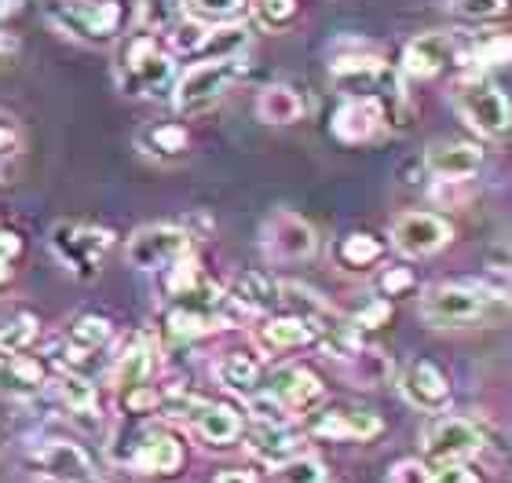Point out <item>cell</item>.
<instances>
[{
	"label": "cell",
	"mask_w": 512,
	"mask_h": 483,
	"mask_svg": "<svg viewBox=\"0 0 512 483\" xmlns=\"http://www.w3.org/2000/svg\"><path fill=\"white\" fill-rule=\"evenodd\" d=\"M256 118L264 125H293L304 118V99L289 85H267L256 96Z\"/></svg>",
	"instance_id": "4316f807"
},
{
	"label": "cell",
	"mask_w": 512,
	"mask_h": 483,
	"mask_svg": "<svg viewBox=\"0 0 512 483\" xmlns=\"http://www.w3.org/2000/svg\"><path fill=\"white\" fill-rule=\"evenodd\" d=\"M315 246H319L315 227L289 209H278L260 224V249L271 264H300L315 253Z\"/></svg>",
	"instance_id": "ba28073f"
},
{
	"label": "cell",
	"mask_w": 512,
	"mask_h": 483,
	"mask_svg": "<svg viewBox=\"0 0 512 483\" xmlns=\"http://www.w3.org/2000/svg\"><path fill=\"white\" fill-rule=\"evenodd\" d=\"M505 4L509 0H450V11L461 22H491L498 15H505Z\"/></svg>",
	"instance_id": "f35d334b"
},
{
	"label": "cell",
	"mask_w": 512,
	"mask_h": 483,
	"mask_svg": "<svg viewBox=\"0 0 512 483\" xmlns=\"http://www.w3.org/2000/svg\"><path fill=\"white\" fill-rule=\"evenodd\" d=\"M216 381L224 388H231V392H242V396H249L256 388V381H260V363H256V355L249 352H227L220 363H216Z\"/></svg>",
	"instance_id": "4dcf8cb0"
},
{
	"label": "cell",
	"mask_w": 512,
	"mask_h": 483,
	"mask_svg": "<svg viewBox=\"0 0 512 483\" xmlns=\"http://www.w3.org/2000/svg\"><path fill=\"white\" fill-rule=\"evenodd\" d=\"M143 147L147 154H158V158H176V154L187 151V129L183 125H158V129L143 132Z\"/></svg>",
	"instance_id": "d590c367"
},
{
	"label": "cell",
	"mask_w": 512,
	"mask_h": 483,
	"mask_svg": "<svg viewBox=\"0 0 512 483\" xmlns=\"http://www.w3.org/2000/svg\"><path fill=\"white\" fill-rule=\"evenodd\" d=\"M330 77H333V85L341 88L348 99H377L384 110H388V99H392V103L403 99L399 74L388 70V66H384L381 59H374V55H366V59H359V55H352V59H337Z\"/></svg>",
	"instance_id": "8992f818"
},
{
	"label": "cell",
	"mask_w": 512,
	"mask_h": 483,
	"mask_svg": "<svg viewBox=\"0 0 512 483\" xmlns=\"http://www.w3.org/2000/svg\"><path fill=\"white\" fill-rule=\"evenodd\" d=\"M242 8H246V0H183V11L205 26L231 22L235 15H242Z\"/></svg>",
	"instance_id": "e575fe53"
},
{
	"label": "cell",
	"mask_w": 512,
	"mask_h": 483,
	"mask_svg": "<svg viewBox=\"0 0 512 483\" xmlns=\"http://www.w3.org/2000/svg\"><path fill=\"white\" fill-rule=\"evenodd\" d=\"M432 483H480V476L472 473L465 462H454V465H439L436 473H432Z\"/></svg>",
	"instance_id": "bcb514c9"
},
{
	"label": "cell",
	"mask_w": 512,
	"mask_h": 483,
	"mask_svg": "<svg viewBox=\"0 0 512 483\" xmlns=\"http://www.w3.org/2000/svg\"><path fill=\"white\" fill-rule=\"evenodd\" d=\"M191 253V235L176 224H147L125 242V260L139 271H169Z\"/></svg>",
	"instance_id": "52a82bcc"
},
{
	"label": "cell",
	"mask_w": 512,
	"mask_h": 483,
	"mask_svg": "<svg viewBox=\"0 0 512 483\" xmlns=\"http://www.w3.org/2000/svg\"><path fill=\"white\" fill-rule=\"evenodd\" d=\"M388 319H392V304L381 297V301H374L370 308H363V312L355 315L352 322L359 326V330H377V326H384Z\"/></svg>",
	"instance_id": "f6af8a7d"
},
{
	"label": "cell",
	"mask_w": 512,
	"mask_h": 483,
	"mask_svg": "<svg viewBox=\"0 0 512 483\" xmlns=\"http://www.w3.org/2000/svg\"><path fill=\"white\" fill-rule=\"evenodd\" d=\"M183 465V443L172 432H150L132 454V469L147 476H172Z\"/></svg>",
	"instance_id": "d6986e66"
},
{
	"label": "cell",
	"mask_w": 512,
	"mask_h": 483,
	"mask_svg": "<svg viewBox=\"0 0 512 483\" xmlns=\"http://www.w3.org/2000/svg\"><path fill=\"white\" fill-rule=\"evenodd\" d=\"M483 165V151L476 143H461V140H447V143H432L425 151V169L443 183H461L476 176Z\"/></svg>",
	"instance_id": "e0dca14e"
},
{
	"label": "cell",
	"mask_w": 512,
	"mask_h": 483,
	"mask_svg": "<svg viewBox=\"0 0 512 483\" xmlns=\"http://www.w3.org/2000/svg\"><path fill=\"white\" fill-rule=\"evenodd\" d=\"M8 11H11V0H0V19H4Z\"/></svg>",
	"instance_id": "f907efd6"
},
{
	"label": "cell",
	"mask_w": 512,
	"mask_h": 483,
	"mask_svg": "<svg viewBox=\"0 0 512 483\" xmlns=\"http://www.w3.org/2000/svg\"><path fill=\"white\" fill-rule=\"evenodd\" d=\"M271 473H275V483H330L326 465L319 458H311V454H297V458L275 465Z\"/></svg>",
	"instance_id": "836d02e7"
},
{
	"label": "cell",
	"mask_w": 512,
	"mask_h": 483,
	"mask_svg": "<svg viewBox=\"0 0 512 483\" xmlns=\"http://www.w3.org/2000/svg\"><path fill=\"white\" fill-rule=\"evenodd\" d=\"M37 333H41V322L37 315H15L0 326V359H8V355H22L37 341Z\"/></svg>",
	"instance_id": "d6a6232c"
},
{
	"label": "cell",
	"mask_w": 512,
	"mask_h": 483,
	"mask_svg": "<svg viewBox=\"0 0 512 483\" xmlns=\"http://www.w3.org/2000/svg\"><path fill=\"white\" fill-rule=\"evenodd\" d=\"M297 0H256V22L264 30H286L297 19Z\"/></svg>",
	"instance_id": "74e56055"
},
{
	"label": "cell",
	"mask_w": 512,
	"mask_h": 483,
	"mask_svg": "<svg viewBox=\"0 0 512 483\" xmlns=\"http://www.w3.org/2000/svg\"><path fill=\"white\" fill-rule=\"evenodd\" d=\"M384 257V246L381 238L370 235V231H352V235H344L337 246H333V260L341 264L344 271H366L374 268L377 260Z\"/></svg>",
	"instance_id": "f1b7e54d"
},
{
	"label": "cell",
	"mask_w": 512,
	"mask_h": 483,
	"mask_svg": "<svg viewBox=\"0 0 512 483\" xmlns=\"http://www.w3.org/2000/svg\"><path fill=\"white\" fill-rule=\"evenodd\" d=\"M483 451V432L465 418H436L425 429V454L436 465L469 462Z\"/></svg>",
	"instance_id": "8fae6325"
},
{
	"label": "cell",
	"mask_w": 512,
	"mask_h": 483,
	"mask_svg": "<svg viewBox=\"0 0 512 483\" xmlns=\"http://www.w3.org/2000/svg\"><path fill=\"white\" fill-rule=\"evenodd\" d=\"M454 238V227L436 213H403L392 220V246L403 257H432Z\"/></svg>",
	"instance_id": "7c38bea8"
},
{
	"label": "cell",
	"mask_w": 512,
	"mask_h": 483,
	"mask_svg": "<svg viewBox=\"0 0 512 483\" xmlns=\"http://www.w3.org/2000/svg\"><path fill=\"white\" fill-rule=\"evenodd\" d=\"M388 483H432V469L425 462H417V458H403V462L392 465Z\"/></svg>",
	"instance_id": "7bdbcfd3"
},
{
	"label": "cell",
	"mask_w": 512,
	"mask_h": 483,
	"mask_svg": "<svg viewBox=\"0 0 512 483\" xmlns=\"http://www.w3.org/2000/svg\"><path fill=\"white\" fill-rule=\"evenodd\" d=\"M480 290L487 297H498L512 308V268H491L487 271V279L480 282Z\"/></svg>",
	"instance_id": "ee69618b"
},
{
	"label": "cell",
	"mask_w": 512,
	"mask_h": 483,
	"mask_svg": "<svg viewBox=\"0 0 512 483\" xmlns=\"http://www.w3.org/2000/svg\"><path fill=\"white\" fill-rule=\"evenodd\" d=\"M15 151H19V132L8 129V125H0V161H8Z\"/></svg>",
	"instance_id": "c3c4849f"
},
{
	"label": "cell",
	"mask_w": 512,
	"mask_h": 483,
	"mask_svg": "<svg viewBox=\"0 0 512 483\" xmlns=\"http://www.w3.org/2000/svg\"><path fill=\"white\" fill-rule=\"evenodd\" d=\"M44 19L74 41L103 48V44H114L121 37L125 4L121 0H48Z\"/></svg>",
	"instance_id": "7a4b0ae2"
},
{
	"label": "cell",
	"mask_w": 512,
	"mask_h": 483,
	"mask_svg": "<svg viewBox=\"0 0 512 483\" xmlns=\"http://www.w3.org/2000/svg\"><path fill=\"white\" fill-rule=\"evenodd\" d=\"M509 253H512V246H509Z\"/></svg>",
	"instance_id": "816d5d0a"
},
{
	"label": "cell",
	"mask_w": 512,
	"mask_h": 483,
	"mask_svg": "<svg viewBox=\"0 0 512 483\" xmlns=\"http://www.w3.org/2000/svg\"><path fill=\"white\" fill-rule=\"evenodd\" d=\"M483 308H487V293H483L480 286H458V282L428 286L425 297H421V315H425V322L443 326V330L469 326V322L483 319Z\"/></svg>",
	"instance_id": "9c48e42d"
},
{
	"label": "cell",
	"mask_w": 512,
	"mask_h": 483,
	"mask_svg": "<svg viewBox=\"0 0 512 483\" xmlns=\"http://www.w3.org/2000/svg\"><path fill=\"white\" fill-rule=\"evenodd\" d=\"M454 59V37L450 33H421L406 44L403 52V74L428 81L447 70V63Z\"/></svg>",
	"instance_id": "ac0fdd59"
},
{
	"label": "cell",
	"mask_w": 512,
	"mask_h": 483,
	"mask_svg": "<svg viewBox=\"0 0 512 483\" xmlns=\"http://www.w3.org/2000/svg\"><path fill=\"white\" fill-rule=\"evenodd\" d=\"M246 44H249L246 26H231V22H220L216 30L205 33V44H202V52H198V55H205V59H231V55L246 52Z\"/></svg>",
	"instance_id": "1f68e13d"
},
{
	"label": "cell",
	"mask_w": 512,
	"mask_h": 483,
	"mask_svg": "<svg viewBox=\"0 0 512 483\" xmlns=\"http://www.w3.org/2000/svg\"><path fill=\"white\" fill-rule=\"evenodd\" d=\"M26 462L44 476V483H103L92 458L70 440H48L33 447Z\"/></svg>",
	"instance_id": "30bf717a"
},
{
	"label": "cell",
	"mask_w": 512,
	"mask_h": 483,
	"mask_svg": "<svg viewBox=\"0 0 512 483\" xmlns=\"http://www.w3.org/2000/svg\"><path fill=\"white\" fill-rule=\"evenodd\" d=\"M344 374H348V381L359 388H377L392 377V359H388L381 348H366L363 344L359 352L344 359Z\"/></svg>",
	"instance_id": "f546056e"
},
{
	"label": "cell",
	"mask_w": 512,
	"mask_h": 483,
	"mask_svg": "<svg viewBox=\"0 0 512 483\" xmlns=\"http://www.w3.org/2000/svg\"><path fill=\"white\" fill-rule=\"evenodd\" d=\"M150 374H154V344L147 337H132L125 344V352L114 359V370H110V381H114V392H132L139 385H150Z\"/></svg>",
	"instance_id": "ffe728a7"
},
{
	"label": "cell",
	"mask_w": 512,
	"mask_h": 483,
	"mask_svg": "<svg viewBox=\"0 0 512 483\" xmlns=\"http://www.w3.org/2000/svg\"><path fill=\"white\" fill-rule=\"evenodd\" d=\"M55 396H59V403H63L66 410H74L81 421H99V414H103V407H99V392L96 385L88 381V377L74 374V370H55Z\"/></svg>",
	"instance_id": "cb8c5ba5"
},
{
	"label": "cell",
	"mask_w": 512,
	"mask_h": 483,
	"mask_svg": "<svg viewBox=\"0 0 512 483\" xmlns=\"http://www.w3.org/2000/svg\"><path fill=\"white\" fill-rule=\"evenodd\" d=\"M256 341L267 352H289V348H304V344L315 341V333L304 319L297 315H271V319L256 330Z\"/></svg>",
	"instance_id": "484cf974"
},
{
	"label": "cell",
	"mask_w": 512,
	"mask_h": 483,
	"mask_svg": "<svg viewBox=\"0 0 512 483\" xmlns=\"http://www.w3.org/2000/svg\"><path fill=\"white\" fill-rule=\"evenodd\" d=\"M246 74V59L231 55V59H205V63L191 66L187 74L172 88V103L180 114H205L227 96V88L235 85L238 77Z\"/></svg>",
	"instance_id": "277c9868"
},
{
	"label": "cell",
	"mask_w": 512,
	"mask_h": 483,
	"mask_svg": "<svg viewBox=\"0 0 512 483\" xmlns=\"http://www.w3.org/2000/svg\"><path fill=\"white\" fill-rule=\"evenodd\" d=\"M249 454H256L260 462L275 469V465L304 454V436L293 432L289 425H260V429L249 436Z\"/></svg>",
	"instance_id": "603a6c76"
},
{
	"label": "cell",
	"mask_w": 512,
	"mask_h": 483,
	"mask_svg": "<svg viewBox=\"0 0 512 483\" xmlns=\"http://www.w3.org/2000/svg\"><path fill=\"white\" fill-rule=\"evenodd\" d=\"M110 337H114V326L103 315H85L70 326V337H66V352H70V363H81L88 355H96L99 348H107Z\"/></svg>",
	"instance_id": "83f0119b"
},
{
	"label": "cell",
	"mask_w": 512,
	"mask_h": 483,
	"mask_svg": "<svg viewBox=\"0 0 512 483\" xmlns=\"http://www.w3.org/2000/svg\"><path fill=\"white\" fill-rule=\"evenodd\" d=\"M454 107L480 136H502V132L512 129V103L491 77H461L454 85Z\"/></svg>",
	"instance_id": "5b68a950"
},
{
	"label": "cell",
	"mask_w": 512,
	"mask_h": 483,
	"mask_svg": "<svg viewBox=\"0 0 512 483\" xmlns=\"http://www.w3.org/2000/svg\"><path fill=\"white\" fill-rule=\"evenodd\" d=\"M476 66H509L512 63V37L509 33H491L472 48Z\"/></svg>",
	"instance_id": "8d00e7d4"
},
{
	"label": "cell",
	"mask_w": 512,
	"mask_h": 483,
	"mask_svg": "<svg viewBox=\"0 0 512 483\" xmlns=\"http://www.w3.org/2000/svg\"><path fill=\"white\" fill-rule=\"evenodd\" d=\"M48 246L74 279H96L107 253L114 249V231L99 224H81V220H59L48 235Z\"/></svg>",
	"instance_id": "3957f363"
},
{
	"label": "cell",
	"mask_w": 512,
	"mask_h": 483,
	"mask_svg": "<svg viewBox=\"0 0 512 483\" xmlns=\"http://www.w3.org/2000/svg\"><path fill=\"white\" fill-rule=\"evenodd\" d=\"M191 425L209 447H231L242 436V414L227 403H202L194 410Z\"/></svg>",
	"instance_id": "7402d4cb"
},
{
	"label": "cell",
	"mask_w": 512,
	"mask_h": 483,
	"mask_svg": "<svg viewBox=\"0 0 512 483\" xmlns=\"http://www.w3.org/2000/svg\"><path fill=\"white\" fill-rule=\"evenodd\" d=\"M414 286V275L406 268H392L388 275L381 279V290L388 293V297H395V293H403V290H410Z\"/></svg>",
	"instance_id": "7dc6e473"
},
{
	"label": "cell",
	"mask_w": 512,
	"mask_h": 483,
	"mask_svg": "<svg viewBox=\"0 0 512 483\" xmlns=\"http://www.w3.org/2000/svg\"><path fill=\"white\" fill-rule=\"evenodd\" d=\"M114 77H118V88L125 96L165 99L176 88V63H172V55L150 33L139 30L121 44V59Z\"/></svg>",
	"instance_id": "6da1fadb"
},
{
	"label": "cell",
	"mask_w": 512,
	"mask_h": 483,
	"mask_svg": "<svg viewBox=\"0 0 512 483\" xmlns=\"http://www.w3.org/2000/svg\"><path fill=\"white\" fill-rule=\"evenodd\" d=\"M399 392L410 407L425 410V414H443L450 407V381L436 363L428 359H414L406 363V370L399 374Z\"/></svg>",
	"instance_id": "4fadbf2b"
},
{
	"label": "cell",
	"mask_w": 512,
	"mask_h": 483,
	"mask_svg": "<svg viewBox=\"0 0 512 483\" xmlns=\"http://www.w3.org/2000/svg\"><path fill=\"white\" fill-rule=\"evenodd\" d=\"M227 301L238 304L249 315H264L278 304V282L260 275V271H242L235 286H231V293H227Z\"/></svg>",
	"instance_id": "d4e9b609"
},
{
	"label": "cell",
	"mask_w": 512,
	"mask_h": 483,
	"mask_svg": "<svg viewBox=\"0 0 512 483\" xmlns=\"http://www.w3.org/2000/svg\"><path fill=\"white\" fill-rule=\"evenodd\" d=\"M267 392H271V396L289 410V418L315 410L322 403V396H326L322 381L311 374L308 366H278L275 374H271Z\"/></svg>",
	"instance_id": "5bb4252c"
},
{
	"label": "cell",
	"mask_w": 512,
	"mask_h": 483,
	"mask_svg": "<svg viewBox=\"0 0 512 483\" xmlns=\"http://www.w3.org/2000/svg\"><path fill=\"white\" fill-rule=\"evenodd\" d=\"M388 110L377 99H344L333 114V136L341 143H370L384 129Z\"/></svg>",
	"instance_id": "2e32d148"
},
{
	"label": "cell",
	"mask_w": 512,
	"mask_h": 483,
	"mask_svg": "<svg viewBox=\"0 0 512 483\" xmlns=\"http://www.w3.org/2000/svg\"><path fill=\"white\" fill-rule=\"evenodd\" d=\"M22 253V238L11 231V227H0V286L4 282H11V264H15V257Z\"/></svg>",
	"instance_id": "b9f144b4"
},
{
	"label": "cell",
	"mask_w": 512,
	"mask_h": 483,
	"mask_svg": "<svg viewBox=\"0 0 512 483\" xmlns=\"http://www.w3.org/2000/svg\"><path fill=\"white\" fill-rule=\"evenodd\" d=\"M213 483H256V476L246 473V469H227V473H220Z\"/></svg>",
	"instance_id": "681fc988"
},
{
	"label": "cell",
	"mask_w": 512,
	"mask_h": 483,
	"mask_svg": "<svg viewBox=\"0 0 512 483\" xmlns=\"http://www.w3.org/2000/svg\"><path fill=\"white\" fill-rule=\"evenodd\" d=\"M249 410H253V418L260 421V425H289V410L282 407L271 392H264V396H253V392H249Z\"/></svg>",
	"instance_id": "60d3db41"
},
{
	"label": "cell",
	"mask_w": 512,
	"mask_h": 483,
	"mask_svg": "<svg viewBox=\"0 0 512 483\" xmlns=\"http://www.w3.org/2000/svg\"><path fill=\"white\" fill-rule=\"evenodd\" d=\"M384 421L377 418L374 410H322L315 425H311V436L333 443H363L381 436Z\"/></svg>",
	"instance_id": "9a60e30c"
},
{
	"label": "cell",
	"mask_w": 512,
	"mask_h": 483,
	"mask_svg": "<svg viewBox=\"0 0 512 483\" xmlns=\"http://www.w3.org/2000/svg\"><path fill=\"white\" fill-rule=\"evenodd\" d=\"M48 385V370L37 359L26 355H8L0 359V396L8 399H33Z\"/></svg>",
	"instance_id": "44dd1931"
},
{
	"label": "cell",
	"mask_w": 512,
	"mask_h": 483,
	"mask_svg": "<svg viewBox=\"0 0 512 483\" xmlns=\"http://www.w3.org/2000/svg\"><path fill=\"white\" fill-rule=\"evenodd\" d=\"M205 33H209V26H205V22L191 19V15H183V22L176 26V33H172L169 41H172V48H176V52L194 55V52H202Z\"/></svg>",
	"instance_id": "ab89813d"
}]
</instances>
